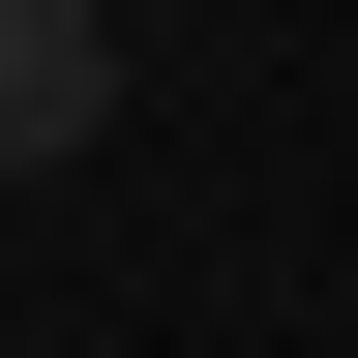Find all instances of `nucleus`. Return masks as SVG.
I'll return each instance as SVG.
<instances>
[{"label":"nucleus","instance_id":"f257e3e1","mask_svg":"<svg viewBox=\"0 0 358 358\" xmlns=\"http://www.w3.org/2000/svg\"><path fill=\"white\" fill-rule=\"evenodd\" d=\"M90 120H120V60H90V0H0V179H60Z\"/></svg>","mask_w":358,"mask_h":358}]
</instances>
